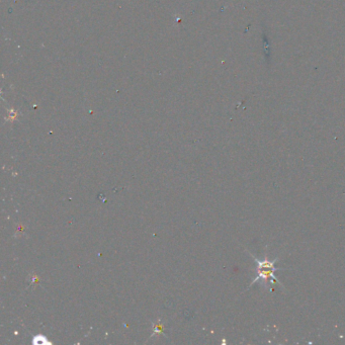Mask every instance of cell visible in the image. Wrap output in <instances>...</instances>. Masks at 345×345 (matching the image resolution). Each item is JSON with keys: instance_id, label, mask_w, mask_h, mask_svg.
<instances>
[{"instance_id": "6da1fadb", "label": "cell", "mask_w": 345, "mask_h": 345, "mask_svg": "<svg viewBox=\"0 0 345 345\" xmlns=\"http://www.w3.org/2000/svg\"><path fill=\"white\" fill-rule=\"evenodd\" d=\"M251 257L253 258V260L256 263V273L257 276H255L252 279V282L250 284V287L253 286L254 283L256 282H261L265 288H267V283H276V284H280L279 280L276 277L275 274L277 271H280L281 268L276 267V262L278 260V258H276L274 260H269V259H263V260H259L257 258H255L254 255L251 254Z\"/></svg>"}]
</instances>
